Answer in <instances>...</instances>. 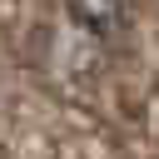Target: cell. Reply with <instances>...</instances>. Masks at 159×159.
I'll list each match as a JSON object with an SVG mask.
<instances>
[{"instance_id": "cell-1", "label": "cell", "mask_w": 159, "mask_h": 159, "mask_svg": "<svg viewBox=\"0 0 159 159\" xmlns=\"http://www.w3.org/2000/svg\"><path fill=\"white\" fill-rule=\"evenodd\" d=\"M70 15L89 30V35H114V30H124L129 25V15H134V0H70Z\"/></svg>"}]
</instances>
